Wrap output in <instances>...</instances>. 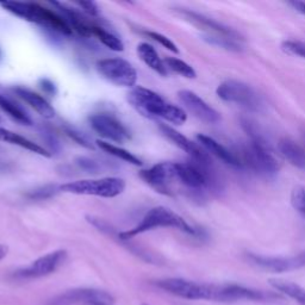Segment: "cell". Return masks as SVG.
Masks as SVG:
<instances>
[{
	"label": "cell",
	"instance_id": "cell-15",
	"mask_svg": "<svg viewBox=\"0 0 305 305\" xmlns=\"http://www.w3.org/2000/svg\"><path fill=\"white\" fill-rule=\"evenodd\" d=\"M160 130L162 132V135L166 137L167 139H170L172 143H174L176 147H179L180 149L184 150V152L189 154V155L192 157L194 161H198V162H205V164H210V157H209V154L207 153V150L200 148L199 146L196 145V143L191 141L184 136L182 134H180L179 131H176L173 128L166 126V124H160Z\"/></svg>",
	"mask_w": 305,
	"mask_h": 305
},
{
	"label": "cell",
	"instance_id": "cell-30",
	"mask_svg": "<svg viewBox=\"0 0 305 305\" xmlns=\"http://www.w3.org/2000/svg\"><path fill=\"white\" fill-rule=\"evenodd\" d=\"M147 35H148L150 38H153L154 41L159 42L161 46L165 47L166 49H168L170 51H172V53H174V54L179 53L178 47H176L175 44L172 42L170 38L166 37V36H164L162 34H159V32H155V31H148V32H147Z\"/></svg>",
	"mask_w": 305,
	"mask_h": 305
},
{
	"label": "cell",
	"instance_id": "cell-2",
	"mask_svg": "<svg viewBox=\"0 0 305 305\" xmlns=\"http://www.w3.org/2000/svg\"><path fill=\"white\" fill-rule=\"evenodd\" d=\"M128 101L139 113L149 118H162L178 126H181L187 120V115L182 109L170 104L156 92L146 87L132 88L128 94Z\"/></svg>",
	"mask_w": 305,
	"mask_h": 305
},
{
	"label": "cell",
	"instance_id": "cell-40",
	"mask_svg": "<svg viewBox=\"0 0 305 305\" xmlns=\"http://www.w3.org/2000/svg\"><path fill=\"white\" fill-rule=\"evenodd\" d=\"M2 122H3V118H2V117H0V123H2Z\"/></svg>",
	"mask_w": 305,
	"mask_h": 305
},
{
	"label": "cell",
	"instance_id": "cell-18",
	"mask_svg": "<svg viewBox=\"0 0 305 305\" xmlns=\"http://www.w3.org/2000/svg\"><path fill=\"white\" fill-rule=\"evenodd\" d=\"M197 139L208 153H210L216 157H218V159L222 160L223 162L230 165V166L233 167H242L241 161L238 160L236 154L230 152L229 149H227L226 147L220 145V143H218L216 139L210 137V136L200 134L197 136Z\"/></svg>",
	"mask_w": 305,
	"mask_h": 305
},
{
	"label": "cell",
	"instance_id": "cell-12",
	"mask_svg": "<svg viewBox=\"0 0 305 305\" xmlns=\"http://www.w3.org/2000/svg\"><path fill=\"white\" fill-rule=\"evenodd\" d=\"M139 176L143 181H146L149 186H152L157 192L164 194H171L170 182L176 179L175 164L173 162H161L147 171H142Z\"/></svg>",
	"mask_w": 305,
	"mask_h": 305
},
{
	"label": "cell",
	"instance_id": "cell-33",
	"mask_svg": "<svg viewBox=\"0 0 305 305\" xmlns=\"http://www.w3.org/2000/svg\"><path fill=\"white\" fill-rule=\"evenodd\" d=\"M65 130H66V134H67L71 138L74 139V141L76 143H79L80 146L86 147V148H92V146L90 145V142H88L87 139L85 137H84V136L82 134H80V132H78L76 130H74V129H72V128H65Z\"/></svg>",
	"mask_w": 305,
	"mask_h": 305
},
{
	"label": "cell",
	"instance_id": "cell-35",
	"mask_svg": "<svg viewBox=\"0 0 305 305\" xmlns=\"http://www.w3.org/2000/svg\"><path fill=\"white\" fill-rule=\"evenodd\" d=\"M39 86H41L42 90L46 92V93L50 94V95H55L56 94V86L54 85V83L49 79H41L39 80Z\"/></svg>",
	"mask_w": 305,
	"mask_h": 305
},
{
	"label": "cell",
	"instance_id": "cell-22",
	"mask_svg": "<svg viewBox=\"0 0 305 305\" xmlns=\"http://www.w3.org/2000/svg\"><path fill=\"white\" fill-rule=\"evenodd\" d=\"M270 284L282 295L296 300L300 305H305V289L292 281L282 280V279H271Z\"/></svg>",
	"mask_w": 305,
	"mask_h": 305
},
{
	"label": "cell",
	"instance_id": "cell-19",
	"mask_svg": "<svg viewBox=\"0 0 305 305\" xmlns=\"http://www.w3.org/2000/svg\"><path fill=\"white\" fill-rule=\"evenodd\" d=\"M278 149L292 166L305 170V149L298 143L289 137H284L279 141Z\"/></svg>",
	"mask_w": 305,
	"mask_h": 305
},
{
	"label": "cell",
	"instance_id": "cell-42",
	"mask_svg": "<svg viewBox=\"0 0 305 305\" xmlns=\"http://www.w3.org/2000/svg\"><path fill=\"white\" fill-rule=\"evenodd\" d=\"M304 141H305V135H304Z\"/></svg>",
	"mask_w": 305,
	"mask_h": 305
},
{
	"label": "cell",
	"instance_id": "cell-26",
	"mask_svg": "<svg viewBox=\"0 0 305 305\" xmlns=\"http://www.w3.org/2000/svg\"><path fill=\"white\" fill-rule=\"evenodd\" d=\"M165 65H166L167 69L176 73V74L184 76L187 79H194L197 76V73L194 71L193 67H191L189 64H186L185 61L179 60L176 57H167L164 60Z\"/></svg>",
	"mask_w": 305,
	"mask_h": 305
},
{
	"label": "cell",
	"instance_id": "cell-31",
	"mask_svg": "<svg viewBox=\"0 0 305 305\" xmlns=\"http://www.w3.org/2000/svg\"><path fill=\"white\" fill-rule=\"evenodd\" d=\"M75 162L80 168H83L84 171L90 172V173H97L100 170V166L95 161L90 159V157H78Z\"/></svg>",
	"mask_w": 305,
	"mask_h": 305
},
{
	"label": "cell",
	"instance_id": "cell-24",
	"mask_svg": "<svg viewBox=\"0 0 305 305\" xmlns=\"http://www.w3.org/2000/svg\"><path fill=\"white\" fill-rule=\"evenodd\" d=\"M97 145L101 150H104V152L110 154V155L117 157V159L126 161V162L134 165V166H142L143 165L142 161L139 160L137 156H135L134 154H131L130 152H128V150H126V149L120 148V147L112 145V143L103 141V139H98Z\"/></svg>",
	"mask_w": 305,
	"mask_h": 305
},
{
	"label": "cell",
	"instance_id": "cell-27",
	"mask_svg": "<svg viewBox=\"0 0 305 305\" xmlns=\"http://www.w3.org/2000/svg\"><path fill=\"white\" fill-rule=\"evenodd\" d=\"M204 39L210 44H212V46L223 48V49L226 50H230V51L243 50L242 39H234L229 37H222V36H212V35H205Z\"/></svg>",
	"mask_w": 305,
	"mask_h": 305
},
{
	"label": "cell",
	"instance_id": "cell-6",
	"mask_svg": "<svg viewBox=\"0 0 305 305\" xmlns=\"http://www.w3.org/2000/svg\"><path fill=\"white\" fill-rule=\"evenodd\" d=\"M217 95L227 103L240 105L241 108L253 112L261 111L262 99L254 88L237 80H227L217 87Z\"/></svg>",
	"mask_w": 305,
	"mask_h": 305
},
{
	"label": "cell",
	"instance_id": "cell-8",
	"mask_svg": "<svg viewBox=\"0 0 305 305\" xmlns=\"http://www.w3.org/2000/svg\"><path fill=\"white\" fill-rule=\"evenodd\" d=\"M17 14L22 19L44 25V27L57 31L61 35H72V28L69 27L64 17L58 16L57 13L46 9V7H42L38 4L22 3L18 7Z\"/></svg>",
	"mask_w": 305,
	"mask_h": 305
},
{
	"label": "cell",
	"instance_id": "cell-34",
	"mask_svg": "<svg viewBox=\"0 0 305 305\" xmlns=\"http://www.w3.org/2000/svg\"><path fill=\"white\" fill-rule=\"evenodd\" d=\"M80 7H83L84 11L91 16H98V6L93 2H78L76 3Z\"/></svg>",
	"mask_w": 305,
	"mask_h": 305
},
{
	"label": "cell",
	"instance_id": "cell-36",
	"mask_svg": "<svg viewBox=\"0 0 305 305\" xmlns=\"http://www.w3.org/2000/svg\"><path fill=\"white\" fill-rule=\"evenodd\" d=\"M289 5L292 7L293 10H296L297 12L302 13L305 16V3L298 2V0H293V2H290Z\"/></svg>",
	"mask_w": 305,
	"mask_h": 305
},
{
	"label": "cell",
	"instance_id": "cell-23",
	"mask_svg": "<svg viewBox=\"0 0 305 305\" xmlns=\"http://www.w3.org/2000/svg\"><path fill=\"white\" fill-rule=\"evenodd\" d=\"M0 109L17 123L23 124V126H31L32 124V120L28 113L19 105L3 94H0Z\"/></svg>",
	"mask_w": 305,
	"mask_h": 305
},
{
	"label": "cell",
	"instance_id": "cell-21",
	"mask_svg": "<svg viewBox=\"0 0 305 305\" xmlns=\"http://www.w3.org/2000/svg\"><path fill=\"white\" fill-rule=\"evenodd\" d=\"M137 54L138 57L148 66L150 69L156 72L157 74L166 76L168 69L165 65V62L161 60L159 54L155 50V48L150 46L148 43H141L137 46Z\"/></svg>",
	"mask_w": 305,
	"mask_h": 305
},
{
	"label": "cell",
	"instance_id": "cell-25",
	"mask_svg": "<svg viewBox=\"0 0 305 305\" xmlns=\"http://www.w3.org/2000/svg\"><path fill=\"white\" fill-rule=\"evenodd\" d=\"M91 32H92V36H95V37L104 44L105 47H108L109 49H111L113 51L124 50V44L122 42V39L117 37L116 35H113L112 32L106 31L105 29L97 27V25H92Z\"/></svg>",
	"mask_w": 305,
	"mask_h": 305
},
{
	"label": "cell",
	"instance_id": "cell-13",
	"mask_svg": "<svg viewBox=\"0 0 305 305\" xmlns=\"http://www.w3.org/2000/svg\"><path fill=\"white\" fill-rule=\"evenodd\" d=\"M113 297L110 293L94 289H78L65 292L55 298L51 305H73L85 304L91 305L95 303H112Z\"/></svg>",
	"mask_w": 305,
	"mask_h": 305
},
{
	"label": "cell",
	"instance_id": "cell-39",
	"mask_svg": "<svg viewBox=\"0 0 305 305\" xmlns=\"http://www.w3.org/2000/svg\"><path fill=\"white\" fill-rule=\"evenodd\" d=\"M3 60V50H2V48H0V61Z\"/></svg>",
	"mask_w": 305,
	"mask_h": 305
},
{
	"label": "cell",
	"instance_id": "cell-11",
	"mask_svg": "<svg viewBox=\"0 0 305 305\" xmlns=\"http://www.w3.org/2000/svg\"><path fill=\"white\" fill-rule=\"evenodd\" d=\"M247 258L255 266L275 273H284L305 267V251L292 256H263L249 253Z\"/></svg>",
	"mask_w": 305,
	"mask_h": 305
},
{
	"label": "cell",
	"instance_id": "cell-29",
	"mask_svg": "<svg viewBox=\"0 0 305 305\" xmlns=\"http://www.w3.org/2000/svg\"><path fill=\"white\" fill-rule=\"evenodd\" d=\"M291 201L293 208L305 217V187L299 186L292 191Z\"/></svg>",
	"mask_w": 305,
	"mask_h": 305
},
{
	"label": "cell",
	"instance_id": "cell-32",
	"mask_svg": "<svg viewBox=\"0 0 305 305\" xmlns=\"http://www.w3.org/2000/svg\"><path fill=\"white\" fill-rule=\"evenodd\" d=\"M55 191H56V187L55 186H44L42 189L35 190L34 192L29 194V197L35 198V199H46V198L54 196Z\"/></svg>",
	"mask_w": 305,
	"mask_h": 305
},
{
	"label": "cell",
	"instance_id": "cell-1",
	"mask_svg": "<svg viewBox=\"0 0 305 305\" xmlns=\"http://www.w3.org/2000/svg\"><path fill=\"white\" fill-rule=\"evenodd\" d=\"M156 286L171 295L189 300H209L219 303L272 302L281 297L273 292L246 288L236 284H207L180 278H168L156 281Z\"/></svg>",
	"mask_w": 305,
	"mask_h": 305
},
{
	"label": "cell",
	"instance_id": "cell-37",
	"mask_svg": "<svg viewBox=\"0 0 305 305\" xmlns=\"http://www.w3.org/2000/svg\"><path fill=\"white\" fill-rule=\"evenodd\" d=\"M9 253V247L5 245H0V260H3Z\"/></svg>",
	"mask_w": 305,
	"mask_h": 305
},
{
	"label": "cell",
	"instance_id": "cell-17",
	"mask_svg": "<svg viewBox=\"0 0 305 305\" xmlns=\"http://www.w3.org/2000/svg\"><path fill=\"white\" fill-rule=\"evenodd\" d=\"M13 92L18 95V97L23 99L28 105H30L39 116L43 117V118L50 119V118H54L55 115H56L55 109L42 97V95H39L37 93H35V92L28 90V88L21 87V86L14 87Z\"/></svg>",
	"mask_w": 305,
	"mask_h": 305
},
{
	"label": "cell",
	"instance_id": "cell-5",
	"mask_svg": "<svg viewBox=\"0 0 305 305\" xmlns=\"http://www.w3.org/2000/svg\"><path fill=\"white\" fill-rule=\"evenodd\" d=\"M61 192L78 196H95L101 198H115L126 190V181L116 176L101 179H86L64 184L58 187Z\"/></svg>",
	"mask_w": 305,
	"mask_h": 305
},
{
	"label": "cell",
	"instance_id": "cell-7",
	"mask_svg": "<svg viewBox=\"0 0 305 305\" xmlns=\"http://www.w3.org/2000/svg\"><path fill=\"white\" fill-rule=\"evenodd\" d=\"M95 69L103 79L118 87L131 88L137 83V72L135 67L123 58H103L97 61Z\"/></svg>",
	"mask_w": 305,
	"mask_h": 305
},
{
	"label": "cell",
	"instance_id": "cell-14",
	"mask_svg": "<svg viewBox=\"0 0 305 305\" xmlns=\"http://www.w3.org/2000/svg\"><path fill=\"white\" fill-rule=\"evenodd\" d=\"M179 100L182 105L192 113L194 117L200 119L201 122L208 124H216L220 120L219 113L214 108H211L208 103H205L199 95L192 91L182 90L178 93Z\"/></svg>",
	"mask_w": 305,
	"mask_h": 305
},
{
	"label": "cell",
	"instance_id": "cell-38",
	"mask_svg": "<svg viewBox=\"0 0 305 305\" xmlns=\"http://www.w3.org/2000/svg\"><path fill=\"white\" fill-rule=\"evenodd\" d=\"M91 305H113L112 303H95V304H91Z\"/></svg>",
	"mask_w": 305,
	"mask_h": 305
},
{
	"label": "cell",
	"instance_id": "cell-4",
	"mask_svg": "<svg viewBox=\"0 0 305 305\" xmlns=\"http://www.w3.org/2000/svg\"><path fill=\"white\" fill-rule=\"evenodd\" d=\"M237 157L241 161L242 167H248L249 170L261 175L271 176L279 171V162L272 153L267 139H249L242 145Z\"/></svg>",
	"mask_w": 305,
	"mask_h": 305
},
{
	"label": "cell",
	"instance_id": "cell-41",
	"mask_svg": "<svg viewBox=\"0 0 305 305\" xmlns=\"http://www.w3.org/2000/svg\"><path fill=\"white\" fill-rule=\"evenodd\" d=\"M141 305H148V304H141Z\"/></svg>",
	"mask_w": 305,
	"mask_h": 305
},
{
	"label": "cell",
	"instance_id": "cell-10",
	"mask_svg": "<svg viewBox=\"0 0 305 305\" xmlns=\"http://www.w3.org/2000/svg\"><path fill=\"white\" fill-rule=\"evenodd\" d=\"M90 126L100 137L116 143H124L130 139V132L126 126L109 113H95L88 118Z\"/></svg>",
	"mask_w": 305,
	"mask_h": 305
},
{
	"label": "cell",
	"instance_id": "cell-16",
	"mask_svg": "<svg viewBox=\"0 0 305 305\" xmlns=\"http://www.w3.org/2000/svg\"><path fill=\"white\" fill-rule=\"evenodd\" d=\"M182 16L191 23L197 25L198 28L203 29L208 32L207 35L212 36H222V37H229L234 39H242V37L237 31L231 29L222 23H218L211 18L205 17L203 14L192 12V11H181Z\"/></svg>",
	"mask_w": 305,
	"mask_h": 305
},
{
	"label": "cell",
	"instance_id": "cell-20",
	"mask_svg": "<svg viewBox=\"0 0 305 305\" xmlns=\"http://www.w3.org/2000/svg\"><path fill=\"white\" fill-rule=\"evenodd\" d=\"M0 142L10 143V145L21 147V148L27 149L29 152L38 154V155L44 156V157H50L51 154L48 152L47 149H44L43 147L38 146L37 143L30 141L27 137H23V136L16 134V132L11 131L9 129H5V128L0 127Z\"/></svg>",
	"mask_w": 305,
	"mask_h": 305
},
{
	"label": "cell",
	"instance_id": "cell-9",
	"mask_svg": "<svg viewBox=\"0 0 305 305\" xmlns=\"http://www.w3.org/2000/svg\"><path fill=\"white\" fill-rule=\"evenodd\" d=\"M67 259V252L65 249H58L41 256L29 266L21 268L13 273L17 279H37L46 277L57 271Z\"/></svg>",
	"mask_w": 305,
	"mask_h": 305
},
{
	"label": "cell",
	"instance_id": "cell-28",
	"mask_svg": "<svg viewBox=\"0 0 305 305\" xmlns=\"http://www.w3.org/2000/svg\"><path fill=\"white\" fill-rule=\"evenodd\" d=\"M282 50L290 55H295L305 58V42L303 41H295V39H289V41L282 42L281 44Z\"/></svg>",
	"mask_w": 305,
	"mask_h": 305
},
{
	"label": "cell",
	"instance_id": "cell-3",
	"mask_svg": "<svg viewBox=\"0 0 305 305\" xmlns=\"http://www.w3.org/2000/svg\"><path fill=\"white\" fill-rule=\"evenodd\" d=\"M157 228H174V229H179L184 231V233L191 235L197 234V230L193 227H191L181 216L175 214L171 209H167L165 207H156L150 209L137 226L120 233L119 237L120 240H130V238L137 236V235L157 229Z\"/></svg>",
	"mask_w": 305,
	"mask_h": 305
}]
</instances>
